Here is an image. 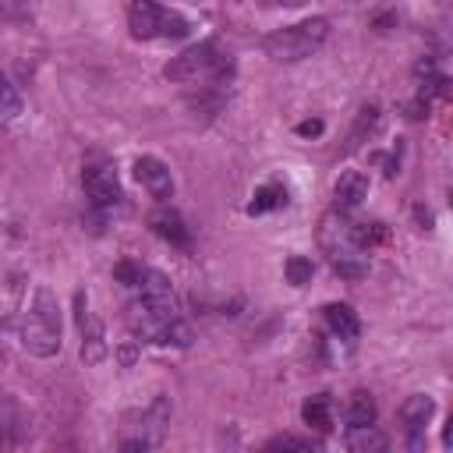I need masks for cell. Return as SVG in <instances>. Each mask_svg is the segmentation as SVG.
<instances>
[{
    "mask_svg": "<svg viewBox=\"0 0 453 453\" xmlns=\"http://www.w3.org/2000/svg\"><path fill=\"white\" fill-rule=\"evenodd\" d=\"M18 336H21V347L32 357H53V354H60V304H57V294L46 283L35 287L32 304L21 315Z\"/></svg>",
    "mask_w": 453,
    "mask_h": 453,
    "instance_id": "6da1fadb",
    "label": "cell"
},
{
    "mask_svg": "<svg viewBox=\"0 0 453 453\" xmlns=\"http://www.w3.org/2000/svg\"><path fill=\"white\" fill-rule=\"evenodd\" d=\"M329 39V21L326 18H304L297 25H283L276 32L265 35V53L280 64H294V60H304L311 57L322 42Z\"/></svg>",
    "mask_w": 453,
    "mask_h": 453,
    "instance_id": "7a4b0ae2",
    "label": "cell"
},
{
    "mask_svg": "<svg viewBox=\"0 0 453 453\" xmlns=\"http://www.w3.org/2000/svg\"><path fill=\"white\" fill-rule=\"evenodd\" d=\"M319 237H322V248L329 251V262H333V269H336L340 276L357 280V276L368 273V251L354 241L350 223H343V219H336V216H326Z\"/></svg>",
    "mask_w": 453,
    "mask_h": 453,
    "instance_id": "3957f363",
    "label": "cell"
},
{
    "mask_svg": "<svg viewBox=\"0 0 453 453\" xmlns=\"http://www.w3.org/2000/svg\"><path fill=\"white\" fill-rule=\"evenodd\" d=\"M230 71V60L219 53V46L212 39L188 46L184 53H177L166 64V78L170 81H219Z\"/></svg>",
    "mask_w": 453,
    "mask_h": 453,
    "instance_id": "277c9868",
    "label": "cell"
},
{
    "mask_svg": "<svg viewBox=\"0 0 453 453\" xmlns=\"http://www.w3.org/2000/svg\"><path fill=\"white\" fill-rule=\"evenodd\" d=\"M131 35L138 39H184L191 32V21L170 7H159L156 0H131L127 7Z\"/></svg>",
    "mask_w": 453,
    "mask_h": 453,
    "instance_id": "5b68a950",
    "label": "cell"
},
{
    "mask_svg": "<svg viewBox=\"0 0 453 453\" xmlns=\"http://www.w3.org/2000/svg\"><path fill=\"white\" fill-rule=\"evenodd\" d=\"M81 188H85V195H88V202H92L96 209H113V205H120V198H124L120 180H117L113 166H106V163H88V166L81 170Z\"/></svg>",
    "mask_w": 453,
    "mask_h": 453,
    "instance_id": "8992f818",
    "label": "cell"
},
{
    "mask_svg": "<svg viewBox=\"0 0 453 453\" xmlns=\"http://www.w3.org/2000/svg\"><path fill=\"white\" fill-rule=\"evenodd\" d=\"M166 425H170V403H166V396H156L152 407L142 414L138 435H134V439H124L120 446H124V449H152V446L163 442Z\"/></svg>",
    "mask_w": 453,
    "mask_h": 453,
    "instance_id": "52a82bcc",
    "label": "cell"
},
{
    "mask_svg": "<svg viewBox=\"0 0 453 453\" xmlns=\"http://www.w3.org/2000/svg\"><path fill=\"white\" fill-rule=\"evenodd\" d=\"M74 308H78V329H81V357L85 365H99L106 357V343H103V326L99 319L88 311V297L78 290L74 294Z\"/></svg>",
    "mask_w": 453,
    "mask_h": 453,
    "instance_id": "ba28073f",
    "label": "cell"
},
{
    "mask_svg": "<svg viewBox=\"0 0 453 453\" xmlns=\"http://www.w3.org/2000/svg\"><path fill=\"white\" fill-rule=\"evenodd\" d=\"M432 414H435L432 396L414 393V396L403 400L400 421H403V432H407V446H411V449H421V446H425V425L432 421Z\"/></svg>",
    "mask_w": 453,
    "mask_h": 453,
    "instance_id": "9c48e42d",
    "label": "cell"
},
{
    "mask_svg": "<svg viewBox=\"0 0 453 453\" xmlns=\"http://www.w3.org/2000/svg\"><path fill=\"white\" fill-rule=\"evenodd\" d=\"M134 177L145 184V191L156 198V202H170L173 198V177H170V166L156 156H138L134 159Z\"/></svg>",
    "mask_w": 453,
    "mask_h": 453,
    "instance_id": "30bf717a",
    "label": "cell"
},
{
    "mask_svg": "<svg viewBox=\"0 0 453 453\" xmlns=\"http://www.w3.org/2000/svg\"><path fill=\"white\" fill-rule=\"evenodd\" d=\"M333 198H336V209H357L368 198V177L361 170H343L333 184Z\"/></svg>",
    "mask_w": 453,
    "mask_h": 453,
    "instance_id": "8fae6325",
    "label": "cell"
},
{
    "mask_svg": "<svg viewBox=\"0 0 453 453\" xmlns=\"http://www.w3.org/2000/svg\"><path fill=\"white\" fill-rule=\"evenodd\" d=\"M322 315H326L329 329H333L340 340H354V336L361 333V322H357V315H354V308H350V304L333 301V304H326V308H322Z\"/></svg>",
    "mask_w": 453,
    "mask_h": 453,
    "instance_id": "7c38bea8",
    "label": "cell"
},
{
    "mask_svg": "<svg viewBox=\"0 0 453 453\" xmlns=\"http://www.w3.org/2000/svg\"><path fill=\"white\" fill-rule=\"evenodd\" d=\"M152 230L159 234V237H166L170 244H188L191 237H188V226H184V219L173 212V209H159L156 216H152Z\"/></svg>",
    "mask_w": 453,
    "mask_h": 453,
    "instance_id": "4fadbf2b",
    "label": "cell"
},
{
    "mask_svg": "<svg viewBox=\"0 0 453 453\" xmlns=\"http://www.w3.org/2000/svg\"><path fill=\"white\" fill-rule=\"evenodd\" d=\"M301 418H304V425H311L315 432H329V428H333V407H329V396H326V393L308 396L304 407H301Z\"/></svg>",
    "mask_w": 453,
    "mask_h": 453,
    "instance_id": "5bb4252c",
    "label": "cell"
},
{
    "mask_svg": "<svg viewBox=\"0 0 453 453\" xmlns=\"http://www.w3.org/2000/svg\"><path fill=\"white\" fill-rule=\"evenodd\" d=\"M347 449H354V453H379V449H386V435L375 432V425H350Z\"/></svg>",
    "mask_w": 453,
    "mask_h": 453,
    "instance_id": "9a60e30c",
    "label": "cell"
},
{
    "mask_svg": "<svg viewBox=\"0 0 453 453\" xmlns=\"http://www.w3.org/2000/svg\"><path fill=\"white\" fill-rule=\"evenodd\" d=\"M280 205H287V188H283V184H262V188L251 195L248 212L258 216V212H269V209H280Z\"/></svg>",
    "mask_w": 453,
    "mask_h": 453,
    "instance_id": "2e32d148",
    "label": "cell"
},
{
    "mask_svg": "<svg viewBox=\"0 0 453 453\" xmlns=\"http://www.w3.org/2000/svg\"><path fill=\"white\" fill-rule=\"evenodd\" d=\"M372 421H375V400L365 389L350 393V400H347V425H372Z\"/></svg>",
    "mask_w": 453,
    "mask_h": 453,
    "instance_id": "e0dca14e",
    "label": "cell"
},
{
    "mask_svg": "<svg viewBox=\"0 0 453 453\" xmlns=\"http://www.w3.org/2000/svg\"><path fill=\"white\" fill-rule=\"evenodd\" d=\"M375 124H379V110H375V106H361L357 124H354V131H350V149H354V145H361V138H365V134H372V131H375Z\"/></svg>",
    "mask_w": 453,
    "mask_h": 453,
    "instance_id": "ac0fdd59",
    "label": "cell"
},
{
    "mask_svg": "<svg viewBox=\"0 0 453 453\" xmlns=\"http://www.w3.org/2000/svg\"><path fill=\"white\" fill-rule=\"evenodd\" d=\"M311 273H315L311 258H304V255H290V258H287V280H290L294 287H304V283L311 280Z\"/></svg>",
    "mask_w": 453,
    "mask_h": 453,
    "instance_id": "d6986e66",
    "label": "cell"
},
{
    "mask_svg": "<svg viewBox=\"0 0 453 453\" xmlns=\"http://www.w3.org/2000/svg\"><path fill=\"white\" fill-rule=\"evenodd\" d=\"M0 113H7V117H18L21 113V96L14 92V85L7 81L4 71H0Z\"/></svg>",
    "mask_w": 453,
    "mask_h": 453,
    "instance_id": "ffe728a7",
    "label": "cell"
},
{
    "mask_svg": "<svg viewBox=\"0 0 453 453\" xmlns=\"http://www.w3.org/2000/svg\"><path fill=\"white\" fill-rule=\"evenodd\" d=\"M311 446H315L311 439H297V435H273L265 442V449H301V453H308Z\"/></svg>",
    "mask_w": 453,
    "mask_h": 453,
    "instance_id": "44dd1931",
    "label": "cell"
},
{
    "mask_svg": "<svg viewBox=\"0 0 453 453\" xmlns=\"http://www.w3.org/2000/svg\"><path fill=\"white\" fill-rule=\"evenodd\" d=\"M18 425V403L11 400V393L0 389V428H11Z\"/></svg>",
    "mask_w": 453,
    "mask_h": 453,
    "instance_id": "7402d4cb",
    "label": "cell"
},
{
    "mask_svg": "<svg viewBox=\"0 0 453 453\" xmlns=\"http://www.w3.org/2000/svg\"><path fill=\"white\" fill-rule=\"evenodd\" d=\"M297 134H304V138L322 134V120H301V124H297Z\"/></svg>",
    "mask_w": 453,
    "mask_h": 453,
    "instance_id": "603a6c76",
    "label": "cell"
}]
</instances>
